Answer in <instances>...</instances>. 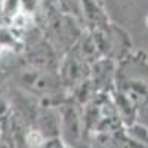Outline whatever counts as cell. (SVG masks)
Masks as SVG:
<instances>
[{"instance_id": "cell-1", "label": "cell", "mask_w": 148, "mask_h": 148, "mask_svg": "<svg viewBox=\"0 0 148 148\" xmlns=\"http://www.w3.org/2000/svg\"><path fill=\"white\" fill-rule=\"evenodd\" d=\"M147 24H148V18H147Z\"/></svg>"}]
</instances>
